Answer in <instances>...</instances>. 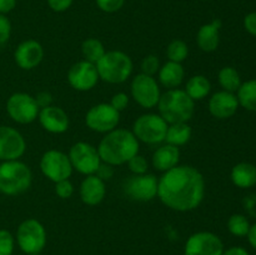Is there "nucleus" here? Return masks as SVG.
I'll use <instances>...</instances> for the list:
<instances>
[{
    "instance_id": "0eeeda50",
    "label": "nucleus",
    "mask_w": 256,
    "mask_h": 255,
    "mask_svg": "<svg viewBox=\"0 0 256 255\" xmlns=\"http://www.w3.org/2000/svg\"><path fill=\"white\" fill-rule=\"evenodd\" d=\"M46 230L39 220L30 218L20 222L15 240L25 254H39L46 245Z\"/></svg>"
},
{
    "instance_id": "a19ab883",
    "label": "nucleus",
    "mask_w": 256,
    "mask_h": 255,
    "mask_svg": "<svg viewBox=\"0 0 256 255\" xmlns=\"http://www.w3.org/2000/svg\"><path fill=\"white\" fill-rule=\"evenodd\" d=\"M35 102H36L38 106L40 108V109H42V108H46V106H50V105H52V92H39L36 95H35Z\"/></svg>"
},
{
    "instance_id": "393cba45",
    "label": "nucleus",
    "mask_w": 256,
    "mask_h": 255,
    "mask_svg": "<svg viewBox=\"0 0 256 255\" xmlns=\"http://www.w3.org/2000/svg\"><path fill=\"white\" fill-rule=\"evenodd\" d=\"M192 126H190L188 122H175V124H169L164 142L179 148L188 144V142H190V139H192Z\"/></svg>"
},
{
    "instance_id": "ea45409f",
    "label": "nucleus",
    "mask_w": 256,
    "mask_h": 255,
    "mask_svg": "<svg viewBox=\"0 0 256 255\" xmlns=\"http://www.w3.org/2000/svg\"><path fill=\"white\" fill-rule=\"evenodd\" d=\"M95 175H96V176H99L102 180H104V182L110 180L112 176H114V166H112V165L106 164V162H102V164H100V166L98 168Z\"/></svg>"
},
{
    "instance_id": "20e7f679",
    "label": "nucleus",
    "mask_w": 256,
    "mask_h": 255,
    "mask_svg": "<svg viewBox=\"0 0 256 255\" xmlns=\"http://www.w3.org/2000/svg\"><path fill=\"white\" fill-rule=\"evenodd\" d=\"M32 182V172L29 165L22 160L0 162V192L8 196L20 195L29 190Z\"/></svg>"
},
{
    "instance_id": "4be33fe9",
    "label": "nucleus",
    "mask_w": 256,
    "mask_h": 255,
    "mask_svg": "<svg viewBox=\"0 0 256 255\" xmlns=\"http://www.w3.org/2000/svg\"><path fill=\"white\" fill-rule=\"evenodd\" d=\"M180 150L178 146L170 144H160L152 154V166L160 172H165L179 165Z\"/></svg>"
},
{
    "instance_id": "9d476101",
    "label": "nucleus",
    "mask_w": 256,
    "mask_h": 255,
    "mask_svg": "<svg viewBox=\"0 0 256 255\" xmlns=\"http://www.w3.org/2000/svg\"><path fill=\"white\" fill-rule=\"evenodd\" d=\"M40 170L45 178L55 182L69 179L72 174V166L69 156L56 149L46 150L40 159Z\"/></svg>"
},
{
    "instance_id": "cd10ccee",
    "label": "nucleus",
    "mask_w": 256,
    "mask_h": 255,
    "mask_svg": "<svg viewBox=\"0 0 256 255\" xmlns=\"http://www.w3.org/2000/svg\"><path fill=\"white\" fill-rule=\"evenodd\" d=\"M218 80H219L220 86L225 92H235L239 90L240 85H242L240 74L232 66H225L222 69H220L219 74H218Z\"/></svg>"
},
{
    "instance_id": "b1692460",
    "label": "nucleus",
    "mask_w": 256,
    "mask_h": 255,
    "mask_svg": "<svg viewBox=\"0 0 256 255\" xmlns=\"http://www.w3.org/2000/svg\"><path fill=\"white\" fill-rule=\"evenodd\" d=\"M232 182L235 186L248 189L256 184V166L250 162H239L232 170Z\"/></svg>"
},
{
    "instance_id": "bb28decb",
    "label": "nucleus",
    "mask_w": 256,
    "mask_h": 255,
    "mask_svg": "<svg viewBox=\"0 0 256 255\" xmlns=\"http://www.w3.org/2000/svg\"><path fill=\"white\" fill-rule=\"evenodd\" d=\"M236 92L239 105L249 112H256V79L242 82Z\"/></svg>"
},
{
    "instance_id": "4468645a",
    "label": "nucleus",
    "mask_w": 256,
    "mask_h": 255,
    "mask_svg": "<svg viewBox=\"0 0 256 255\" xmlns=\"http://www.w3.org/2000/svg\"><path fill=\"white\" fill-rule=\"evenodd\" d=\"M224 242L212 232H198L188 238L184 246L185 255H222Z\"/></svg>"
},
{
    "instance_id": "6e6552de",
    "label": "nucleus",
    "mask_w": 256,
    "mask_h": 255,
    "mask_svg": "<svg viewBox=\"0 0 256 255\" xmlns=\"http://www.w3.org/2000/svg\"><path fill=\"white\" fill-rule=\"evenodd\" d=\"M40 108L35 98L28 92H14L6 100V112L12 122L18 124H32L38 119Z\"/></svg>"
},
{
    "instance_id": "dca6fc26",
    "label": "nucleus",
    "mask_w": 256,
    "mask_h": 255,
    "mask_svg": "<svg viewBox=\"0 0 256 255\" xmlns=\"http://www.w3.org/2000/svg\"><path fill=\"white\" fill-rule=\"evenodd\" d=\"M99 80L95 64L86 60H80L72 64L68 72V82L78 92H89L94 89Z\"/></svg>"
},
{
    "instance_id": "412c9836",
    "label": "nucleus",
    "mask_w": 256,
    "mask_h": 255,
    "mask_svg": "<svg viewBox=\"0 0 256 255\" xmlns=\"http://www.w3.org/2000/svg\"><path fill=\"white\" fill-rule=\"evenodd\" d=\"M222 20L214 19L209 24L200 26L196 34V44L202 52H212L219 48Z\"/></svg>"
},
{
    "instance_id": "79ce46f5",
    "label": "nucleus",
    "mask_w": 256,
    "mask_h": 255,
    "mask_svg": "<svg viewBox=\"0 0 256 255\" xmlns=\"http://www.w3.org/2000/svg\"><path fill=\"white\" fill-rule=\"evenodd\" d=\"M244 26L249 34H252V36H256V12H250V14L245 16Z\"/></svg>"
},
{
    "instance_id": "c03bdc74",
    "label": "nucleus",
    "mask_w": 256,
    "mask_h": 255,
    "mask_svg": "<svg viewBox=\"0 0 256 255\" xmlns=\"http://www.w3.org/2000/svg\"><path fill=\"white\" fill-rule=\"evenodd\" d=\"M222 255H250V254L248 252L246 249H244V248L232 246V248H229L228 250L224 249V252H222Z\"/></svg>"
},
{
    "instance_id": "e433bc0d",
    "label": "nucleus",
    "mask_w": 256,
    "mask_h": 255,
    "mask_svg": "<svg viewBox=\"0 0 256 255\" xmlns=\"http://www.w3.org/2000/svg\"><path fill=\"white\" fill-rule=\"evenodd\" d=\"M12 22L6 15L0 14V45L9 42L10 35H12Z\"/></svg>"
},
{
    "instance_id": "2eb2a0df",
    "label": "nucleus",
    "mask_w": 256,
    "mask_h": 255,
    "mask_svg": "<svg viewBox=\"0 0 256 255\" xmlns=\"http://www.w3.org/2000/svg\"><path fill=\"white\" fill-rule=\"evenodd\" d=\"M26 150L22 132L9 125H0V162L19 160Z\"/></svg>"
},
{
    "instance_id": "f3484780",
    "label": "nucleus",
    "mask_w": 256,
    "mask_h": 255,
    "mask_svg": "<svg viewBox=\"0 0 256 255\" xmlns=\"http://www.w3.org/2000/svg\"><path fill=\"white\" fill-rule=\"evenodd\" d=\"M44 59V48L38 40L28 39L20 42L14 52L15 64L22 70H32Z\"/></svg>"
},
{
    "instance_id": "f704fd0d",
    "label": "nucleus",
    "mask_w": 256,
    "mask_h": 255,
    "mask_svg": "<svg viewBox=\"0 0 256 255\" xmlns=\"http://www.w3.org/2000/svg\"><path fill=\"white\" fill-rule=\"evenodd\" d=\"M55 194L60 199H70L74 194V185L69 179L60 180V182H55Z\"/></svg>"
},
{
    "instance_id": "72a5a7b5",
    "label": "nucleus",
    "mask_w": 256,
    "mask_h": 255,
    "mask_svg": "<svg viewBox=\"0 0 256 255\" xmlns=\"http://www.w3.org/2000/svg\"><path fill=\"white\" fill-rule=\"evenodd\" d=\"M140 69H142V74L154 76V75L158 74L160 70V60L158 59L156 55H146V56L142 59V64H140Z\"/></svg>"
},
{
    "instance_id": "a18cd8bd",
    "label": "nucleus",
    "mask_w": 256,
    "mask_h": 255,
    "mask_svg": "<svg viewBox=\"0 0 256 255\" xmlns=\"http://www.w3.org/2000/svg\"><path fill=\"white\" fill-rule=\"evenodd\" d=\"M246 236H248V240H249L250 245H252V246L256 250V222L254 225L250 226V230L249 232H248Z\"/></svg>"
},
{
    "instance_id": "37998d69",
    "label": "nucleus",
    "mask_w": 256,
    "mask_h": 255,
    "mask_svg": "<svg viewBox=\"0 0 256 255\" xmlns=\"http://www.w3.org/2000/svg\"><path fill=\"white\" fill-rule=\"evenodd\" d=\"M16 6V0H0V14L6 15Z\"/></svg>"
},
{
    "instance_id": "473e14b6",
    "label": "nucleus",
    "mask_w": 256,
    "mask_h": 255,
    "mask_svg": "<svg viewBox=\"0 0 256 255\" xmlns=\"http://www.w3.org/2000/svg\"><path fill=\"white\" fill-rule=\"evenodd\" d=\"M126 164L129 166L130 172H132V175L146 174L148 169H149V162L145 159V156H142L140 154H136L135 156H132Z\"/></svg>"
},
{
    "instance_id": "5701e85b",
    "label": "nucleus",
    "mask_w": 256,
    "mask_h": 255,
    "mask_svg": "<svg viewBox=\"0 0 256 255\" xmlns=\"http://www.w3.org/2000/svg\"><path fill=\"white\" fill-rule=\"evenodd\" d=\"M158 76H159L160 84L168 90L176 89L182 84V80L185 78L184 66L180 62H166L162 66H160Z\"/></svg>"
},
{
    "instance_id": "f8f14e48",
    "label": "nucleus",
    "mask_w": 256,
    "mask_h": 255,
    "mask_svg": "<svg viewBox=\"0 0 256 255\" xmlns=\"http://www.w3.org/2000/svg\"><path fill=\"white\" fill-rule=\"evenodd\" d=\"M120 122V112L109 102H100L88 110L85 115V124L95 132H106L116 129Z\"/></svg>"
},
{
    "instance_id": "a211bd4d",
    "label": "nucleus",
    "mask_w": 256,
    "mask_h": 255,
    "mask_svg": "<svg viewBox=\"0 0 256 255\" xmlns=\"http://www.w3.org/2000/svg\"><path fill=\"white\" fill-rule=\"evenodd\" d=\"M38 120L42 129L52 134H62L69 129L70 120L66 112L55 105L40 109Z\"/></svg>"
},
{
    "instance_id": "9b49d317",
    "label": "nucleus",
    "mask_w": 256,
    "mask_h": 255,
    "mask_svg": "<svg viewBox=\"0 0 256 255\" xmlns=\"http://www.w3.org/2000/svg\"><path fill=\"white\" fill-rule=\"evenodd\" d=\"M70 162L72 169L82 175H92L96 172L98 168L102 164V159L94 145L86 142H78L69 150Z\"/></svg>"
},
{
    "instance_id": "39448f33",
    "label": "nucleus",
    "mask_w": 256,
    "mask_h": 255,
    "mask_svg": "<svg viewBox=\"0 0 256 255\" xmlns=\"http://www.w3.org/2000/svg\"><path fill=\"white\" fill-rule=\"evenodd\" d=\"M99 79L109 84H122L132 74L134 64L126 52L122 50H109L95 64Z\"/></svg>"
},
{
    "instance_id": "6ab92c4d",
    "label": "nucleus",
    "mask_w": 256,
    "mask_h": 255,
    "mask_svg": "<svg viewBox=\"0 0 256 255\" xmlns=\"http://www.w3.org/2000/svg\"><path fill=\"white\" fill-rule=\"evenodd\" d=\"M208 106H209V112L212 116L224 120L235 115L238 108H239V102L234 92L222 90V92H216L212 95Z\"/></svg>"
},
{
    "instance_id": "f257e3e1",
    "label": "nucleus",
    "mask_w": 256,
    "mask_h": 255,
    "mask_svg": "<svg viewBox=\"0 0 256 255\" xmlns=\"http://www.w3.org/2000/svg\"><path fill=\"white\" fill-rule=\"evenodd\" d=\"M205 196V179L192 165H176L158 180V198L169 209L186 212L196 209Z\"/></svg>"
},
{
    "instance_id": "aec40b11",
    "label": "nucleus",
    "mask_w": 256,
    "mask_h": 255,
    "mask_svg": "<svg viewBox=\"0 0 256 255\" xmlns=\"http://www.w3.org/2000/svg\"><path fill=\"white\" fill-rule=\"evenodd\" d=\"M80 199L84 204L89 206L99 205L106 195V185L104 180L100 179L95 174L86 175L80 184L79 189Z\"/></svg>"
},
{
    "instance_id": "c9c22d12",
    "label": "nucleus",
    "mask_w": 256,
    "mask_h": 255,
    "mask_svg": "<svg viewBox=\"0 0 256 255\" xmlns=\"http://www.w3.org/2000/svg\"><path fill=\"white\" fill-rule=\"evenodd\" d=\"M98 8L104 12H116L125 4V0H95Z\"/></svg>"
},
{
    "instance_id": "7ed1b4c3",
    "label": "nucleus",
    "mask_w": 256,
    "mask_h": 255,
    "mask_svg": "<svg viewBox=\"0 0 256 255\" xmlns=\"http://www.w3.org/2000/svg\"><path fill=\"white\" fill-rule=\"evenodd\" d=\"M158 114L168 122H188L195 112V102L182 89H169L162 94L158 102Z\"/></svg>"
},
{
    "instance_id": "1a4fd4ad",
    "label": "nucleus",
    "mask_w": 256,
    "mask_h": 255,
    "mask_svg": "<svg viewBox=\"0 0 256 255\" xmlns=\"http://www.w3.org/2000/svg\"><path fill=\"white\" fill-rule=\"evenodd\" d=\"M130 92L134 102L144 109H152L156 106L162 96L158 80L154 76L142 74V72L132 78V84H130Z\"/></svg>"
},
{
    "instance_id": "2f4dec72",
    "label": "nucleus",
    "mask_w": 256,
    "mask_h": 255,
    "mask_svg": "<svg viewBox=\"0 0 256 255\" xmlns=\"http://www.w3.org/2000/svg\"><path fill=\"white\" fill-rule=\"evenodd\" d=\"M15 248V238L6 229H0V255H12Z\"/></svg>"
},
{
    "instance_id": "c85d7f7f",
    "label": "nucleus",
    "mask_w": 256,
    "mask_h": 255,
    "mask_svg": "<svg viewBox=\"0 0 256 255\" xmlns=\"http://www.w3.org/2000/svg\"><path fill=\"white\" fill-rule=\"evenodd\" d=\"M82 56H84V60L92 62V64H96L102 59V55L106 52V50H105L104 44L99 39L89 38V39L82 42Z\"/></svg>"
},
{
    "instance_id": "7c9ffc66",
    "label": "nucleus",
    "mask_w": 256,
    "mask_h": 255,
    "mask_svg": "<svg viewBox=\"0 0 256 255\" xmlns=\"http://www.w3.org/2000/svg\"><path fill=\"white\" fill-rule=\"evenodd\" d=\"M250 226L252 225H250L249 220L242 214H234L228 220V230L230 232V234L235 235V236H246Z\"/></svg>"
},
{
    "instance_id": "a878e982",
    "label": "nucleus",
    "mask_w": 256,
    "mask_h": 255,
    "mask_svg": "<svg viewBox=\"0 0 256 255\" xmlns=\"http://www.w3.org/2000/svg\"><path fill=\"white\" fill-rule=\"evenodd\" d=\"M184 90L194 102H199L210 94L212 82L205 75H194L188 79Z\"/></svg>"
},
{
    "instance_id": "423d86ee",
    "label": "nucleus",
    "mask_w": 256,
    "mask_h": 255,
    "mask_svg": "<svg viewBox=\"0 0 256 255\" xmlns=\"http://www.w3.org/2000/svg\"><path fill=\"white\" fill-rule=\"evenodd\" d=\"M169 124L155 112L140 115L132 124V134L139 142L148 145H160L165 142V135Z\"/></svg>"
},
{
    "instance_id": "c756f323",
    "label": "nucleus",
    "mask_w": 256,
    "mask_h": 255,
    "mask_svg": "<svg viewBox=\"0 0 256 255\" xmlns=\"http://www.w3.org/2000/svg\"><path fill=\"white\" fill-rule=\"evenodd\" d=\"M189 55V46L184 40H172L166 48V56L169 62H180L182 64L184 60H186Z\"/></svg>"
},
{
    "instance_id": "f03ea898",
    "label": "nucleus",
    "mask_w": 256,
    "mask_h": 255,
    "mask_svg": "<svg viewBox=\"0 0 256 255\" xmlns=\"http://www.w3.org/2000/svg\"><path fill=\"white\" fill-rule=\"evenodd\" d=\"M96 149L102 162L118 166L139 154L140 142L132 130L116 128L105 134Z\"/></svg>"
},
{
    "instance_id": "4c0bfd02",
    "label": "nucleus",
    "mask_w": 256,
    "mask_h": 255,
    "mask_svg": "<svg viewBox=\"0 0 256 255\" xmlns=\"http://www.w3.org/2000/svg\"><path fill=\"white\" fill-rule=\"evenodd\" d=\"M129 95L126 94V92H116V94L112 95V100H110L109 104L112 105L114 109H116L118 112H122V110H125L128 108V105H129Z\"/></svg>"
},
{
    "instance_id": "ddd939ff",
    "label": "nucleus",
    "mask_w": 256,
    "mask_h": 255,
    "mask_svg": "<svg viewBox=\"0 0 256 255\" xmlns=\"http://www.w3.org/2000/svg\"><path fill=\"white\" fill-rule=\"evenodd\" d=\"M158 178L154 174L132 175L122 185L124 194L134 202H152L158 196Z\"/></svg>"
},
{
    "instance_id": "58836bf2",
    "label": "nucleus",
    "mask_w": 256,
    "mask_h": 255,
    "mask_svg": "<svg viewBox=\"0 0 256 255\" xmlns=\"http://www.w3.org/2000/svg\"><path fill=\"white\" fill-rule=\"evenodd\" d=\"M50 9L55 12H62L72 6L74 0H46Z\"/></svg>"
},
{
    "instance_id": "49530a36",
    "label": "nucleus",
    "mask_w": 256,
    "mask_h": 255,
    "mask_svg": "<svg viewBox=\"0 0 256 255\" xmlns=\"http://www.w3.org/2000/svg\"><path fill=\"white\" fill-rule=\"evenodd\" d=\"M25 255H40V254H25Z\"/></svg>"
}]
</instances>
